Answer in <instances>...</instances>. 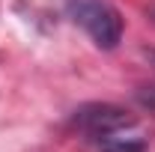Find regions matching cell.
I'll return each mask as SVG.
<instances>
[{
  "instance_id": "obj_1",
  "label": "cell",
  "mask_w": 155,
  "mask_h": 152,
  "mask_svg": "<svg viewBox=\"0 0 155 152\" xmlns=\"http://www.w3.org/2000/svg\"><path fill=\"white\" fill-rule=\"evenodd\" d=\"M66 12H69V18L75 24H81L90 33V39L98 48L110 51V48L119 45V39H122V15L107 0H69Z\"/></svg>"
},
{
  "instance_id": "obj_2",
  "label": "cell",
  "mask_w": 155,
  "mask_h": 152,
  "mask_svg": "<svg viewBox=\"0 0 155 152\" xmlns=\"http://www.w3.org/2000/svg\"><path fill=\"white\" fill-rule=\"evenodd\" d=\"M72 122H75L81 131L93 134V137H104V134L122 131V128H131V125H134V116H128L122 107H116V104L93 101V104L78 107Z\"/></svg>"
},
{
  "instance_id": "obj_3",
  "label": "cell",
  "mask_w": 155,
  "mask_h": 152,
  "mask_svg": "<svg viewBox=\"0 0 155 152\" xmlns=\"http://www.w3.org/2000/svg\"><path fill=\"white\" fill-rule=\"evenodd\" d=\"M98 149L101 152H146V140L137 134L125 137L122 131H114V134L98 137Z\"/></svg>"
},
{
  "instance_id": "obj_4",
  "label": "cell",
  "mask_w": 155,
  "mask_h": 152,
  "mask_svg": "<svg viewBox=\"0 0 155 152\" xmlns=\"http://www.w3.org/2000/svg\"><path fill=\"white\" fill-rule=\"evenodd\" d=\"M137 104L155 114V84H149V87H140V90H137Z\"/></svg>"
},
{
  "instance_id": "obj_5",
  "label": "cell",
  "mask_w": 155,
  "mask_h": 152,
  "mask_svg": "<svg viewBox=\"0 0 155 152\" xmlns=\"http://www.w3.org/2000/svg\"><path fill=\"white\" fill-rule=\"evenodd\" d=\"M149 60H152V63H155V51H149Z\"/></svg>"
},
{
  "instance_id": "obj_6",
  "label": "cell",
  "mask_w": 155,
  "mask_h": 152,
  "mask_svg": "<svg viewBox=\"0 0 155 152\" xmlns=\"http://www.w3.org/2000/svg\"><path fill=\"white\" fill-rule=\"evenodd\" d=\"M152 12H155V9H152Z\"/></svg>"
}]
</instances>
